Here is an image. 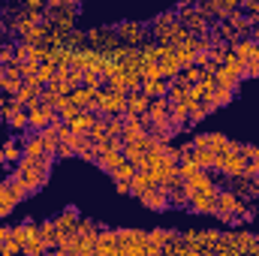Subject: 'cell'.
I'll list each match as a JSON object with an SVG mask.
<instances>
[{
	"label": "cell",
	"instance_id": "e575fe53",
	"mask_svg": "<svg viewBox=\"0 0 259 256\" xmlns=\"http://www.w3.org/2000/svg\"><path fill=\"white\" fill-rule=\"evenodd\" d=\"M81 84H88V88H103V84H106V75H103L100 69H84V72H81Z\"/></svg>",
	"mask_w": 259,
	"mask_h": 256
},
{
	"label": "cell",
	"instance_id": "d4e9b609",
	"mask_svg": "<svg viewBox=\"0 0 259 256\" xmlns=\"http://www.w3.org/2000/svg\"><path fill=\"white\" fill-rule=\"evenodd\" d=\"M220 66H223L226 72H232L235 78H244V75H247V64H244V61H241L235 52H229V55L223 58V64H220Z\"/></svg>",
	"mask_w": 259,
	"mask_h": 256
},
{
	"label": "cell",
	"instance_id": "5bb4252c",
	"mask_svg": "<svg viewBox=\"0 0 259 256\" xmlns=\"http://www.w3.org/2000/svg\"><path fill=\"white\" fill-rule=\"evenodd\" d=\"M55 223H58V235L64 241L66 235H75V229H78V211L75 208H66L64 214L55 217Z\"/></svg>",
	"mask_w": 259,
	"mask_h": 256
},
{
	"label": "cell",
	"instance_id": "11a10c76",
	"mask_svg": "<svg viewBox=\"0 0 259 256\" xmlns=\"http://www.w3.org/2000/svg\"><path fill=\"white\" fill-rule=\"evenodd\" d=\"M0 121H6V112H0Z\"/></svg>",
	"mask_w": 259,
	"mask_h": 256
},
{
	"label": "cell",
	"instance_id": "e0dca14e",
	"mask_svg": "<svg viewBox=\"0 0 259 256\" xmlns=\"http://www.w3.org/2000/svg\"><path fill=\"white\" fill-rule=\"evenodd\" d=\"M124 160H127V157H124V151H103V154L97 157V166H100L103 172H109V175H112Z\"/></svg>",
	"mask_w": 259,
	"mask_h": 256
},
{
	"label": "cell",
	"instance_id": "4316f807",
	"mask_svg": "<svg viewBox=\"0 0 259 256\" xmlns=\"http://www.w3.org/2000/svg\"><path fill=\"white\" fill-rule=\"evenodd\" d=\"M21 148H24V157H42V154H49L46 151V142H42V136L36 130H33V136H27V142Z\"/></svg>",
	"mask_w": 259,
	"mask_h": 256
},
{
	"label": "cell",
	"instance_id": "1f68e13d",
	"mask_svg": "<svg viewBox=\"0 0 259 256\" xmlns=\"http://www.w3.org/2000/svg\"><path fill=\"white\" fill-rule=\"evenodd\" d=\"M0 148H3V154H6V160H9V163H18V160L24 157V148H21L15 139H6Z\"/></svg>",
	"mask_w": 259,
	"mask_h": 256
},
{
	"label": "cell",
	"instance_id": "681fc988",
	"mask_svg": "<svg viewBox=\"0 0 259 256\" xmlns=\"http://www.w3.org/2000/svg\"><path fill=\"white\" fill-rule=\"evenodd\" d=\"M12 238V226H0V241H9Z\"/></svg>",
	"mask_w": 259,
	"mask_h": 256
},
{
	"label": "cell",
	"instance_id": "91938a15",
	"mask_svg": "<svg viewBox=\"0 0 259 256\" xmlns=\"http://www.w3.org/2000/svg\"><path fill=\"white\" fill-rule=\"evenodd\" d=\"M256 46H259V39H256Z\"/></svg>",
	"mask_w": 259,
	"mask_h": 256
},
{
	"label": "cell",
	"instance_id": "4fadbf2b",
	"mask_svg": "<svg viewBox=\"0 0 259 256\" xmlns=\"http://www.w3.org/2000/svg\"><path fill=\"white\" fill-rule=\"evenodd\" d=\"M94 247H97L94 256H118V235H115V229H100L97 238H94Z\"/></svg>",
	"mask_w": 259,
	"mask_h": 256
},
{
	"label": "cell",
	"instance_id": "816d5d0a",
	"mask_svg": "<svg viewBox=\"0 0 259 256\" xmlns=\"http://www.w3.org/2000/svg\"><path fill=\"white\" fill-rule=\"evenodd\" d=\"M196 0H178V9H184V6H193Z\"/></svg>",
	"mask_w": 259,
	"mask_h": 256
},
{
	"label": "cell",
	"instance_id": "ba28073f",
	"mask_svg": "<svg viewBox=\"0 0 259 256\" xmlns=\"http://www.w3.org/2000/svg\"><path fill=\"white\" fill-rule=\"evenodd\" d=\"M217 193L220 190H193L187 208L196 211V214H214L217 211Z\"/></svg>",
	"mask_w": 259,
	"mask_h": 256
},
{
	"label": "cell",
	"instance_id": "f6af8a7d",
	"mask_svg": "<svg viewBox=\"0 0 259 256\" xmlns=\"http://www.w3.org/2000/svg\"><path fill=\"white\" fill-rule=\"evenodd\" d=\"M253 217H256V208H250V205H244V208H241V214H238V220H241V223H250Z\"/></svg>",
	"mask_w": 259,
	"mask_h": 256
},
{
	"label": "cell",
	"instance_id": "7bdbcfd3",
	"mask_svg": "<svg viewBox=\"0 0 259 256\" xmlns=\"http://www.w3.org/2000/svg\"><path fill=\"white\" fill-rule=\"evenodd\" d=\"M175 61L181 64V69H184V66L196 64V52H190L187 46H178V49H175Z\"/></svg>",
	"mask_w": 259,
	"mask_h": 256
},
{
	"label": "cell",
	"instance_id": "4dcf8cb0",
	"mask_svg": "<svg viewBox=\"0 0 259 256\" xmlns=\"http://www.w3.org/2000/svg\"><path fill=\"white\" fill-rule=\"evenodd\" d=\"M36 133L42 136V142H46V151H49V154H58V145H61V139H58V130L49 124V127L36 130Z\"/></svg>",
	"mask_w": 259,
	"mask_h": 256
},
{
	"label": "cell",
	"instance_id": "db71d44e",
	"mask_svg": "<svg viewBox=\"0 0 259 256\" xmlns=\"http://www.w3.org/2000/svg\"><path fill=\"white\" fill-rule=\"evenodd\" d=\"M3 69H6V64H3V61H0V75H3Z\"/></svg>",
	"mask_w": 259,
	"mask_h": 256
},
{
	"label": "cell",
	"instance_id": "d6986e66",
	"mask_svg": "<svg viewBox=\"0 0 259 256\" xmlns=\"http://www.w3.org/2000/svg\"><path fill=\"white\" fill-rule=\"evenodd\" d=\"M94 121H97V115H94V112H88V109H81V112H78L72 121H66V124H69V130H72V133L88 136V130H91V124H94Z\"/></svg>",
	"mask_w": 259,
	"mask_h": 256
},
{
	"label": "cell",
	"instance_id": "5b68a950",
	"mask_svg": "<svg viewBox=\"0 0 259 256\" xmlns=\"http://www.w3.org/2000/svg\"><path fill=\"white\" fill-rule=\"evenodd\" d=\"M178 21L190 30V33H205L208 27H211V18L205 15V9L193 3V6H184V9H178Z\"/></svg>",
	"mask_w": 259,
	"mask_h": 256
},
{
	"label": "cell",
	"instance_id": "52a82bcc",
	"mask_svg": "<svg viewBox=\"0 0 259 256\" xmlns=\"http://www.w3.org/2000/svg\"><path fill=\"white\" fill-rule=\"evenodd\" d=\"M84 36H88V46L100 49V52H112L115 46H121L115 27H91V30H84Z\"/></svg>",
	"mask_w": 259,
	"mask_h": 256
},
{
	"label": "cell",
	"instance_id": "8992f818",
	"mask_svg": "<svg viewBox=\"0 0 259 256\" xmlns=\"http://www.w3.org/2000/svg\"><path fill=\"white\" fill-rule=\"evenodd\" d=\"M136 199H139L145 208H151V211H166V208H172V202H169V190L160 187V184L145 187L142 193H136Z\"/></svg>",
	"mask_w": 259,
	"mask_h": 256
},
{
	"label": "cell",
	"instance_id": "f546056e",
	"mask_svg": "<svg viewBox=\"0 0 259 256\" xmlns=\"http://www.w3.org/2000/svg\"><path fill=\"white\" fill-rule=\"evenodd\" d=\"M46 250H49V244L39 238V232H36V235H30V238L21 244V253H30V256H39V253H46Z\"/></svg>",
	"mask_w": 259,
	"mask_h": 256
},
{
	"label": "cell",
	"instance_id": "f1b7e54d",
	"mask_svg": "<svg viewBox=\"0 0 259 256\" xmlns=\"http://www.w3.org/2000/svg\"><path fill=\"white\" fill-rule=\"evenodd\" d=\"M232 97H235V91H229V88H220V84H214V88H211V94H208V100H211V106H214V109L226 106Z\"/></svg>",
	"mask_w": 259,
	"mask_h": 256
},
{
	"label": "cell",
	"instance_id": "7402d4cb",
	"mask_svg": "<svg viewBox=\"0 0 259 256\" xmlns=\"http://www.w3.org/2000/svg\"><path fill=\"white\" fill-rule=\"evenodd\" d=\"M208 148L220 157V154H226V151L238 148V142H232V139H226V136H220V133H208Z\"/></svg>",
	"mask_w": 259,
	"mask_h": 256
},
{
	"label": "cell",
	"instance_id": "bcb514c9",
	"mask_svg": "<svg viewBox=\"0 0 259 256\" xmlns=\"http://www.w3.org/2000/svg\"><path fill=\"white\" fill-rule=\"evenodd\" d=\"M115 184H118V193H121V196H130V193H133L130 181H115Z\"/></svg>",
	"mask_w": 259,
	"mask_h": 256
},
{
	"label": "cell",
	"instance_id": "f5cc1de1",
	"mask_svg": "<svg viewBox=\"0 0 259 256\" xmlns=\"http://www.w3.org/2000/svg\"><path fill=\"white\" fill-rule=\"evenodd\" d=\"M64 3H69V0H49V6H64Z\"/></svg>",
	"mask_w": 259,
	"mask_h": 256
},
{
	"label": "cell",
	"instance_id": "8fae6325",
	"mask_svg": "<svg viewBox=\"0 0 259 256\" xmlns=\"http://www.w3.org/2000/svg\"><path fill=\"white\" fill-rule=\"evenodd\" d=\"M127 112V91L103 88V115H124Z\"/></svg>",
	"mask_w": 259,
	"mask_h": 256
},
{
	"label": "cell",
	"instance_id": "277c9868",
	"mask_svg": "<svg viewBox=\"0 0 259 256\" xmlns=\"http://www.w3.org/2000/svg\"><path fill=\"white\" fill-rule=\"evenodd\" d=\"M115 33H118V39L124 46H133V49H139L145 39H151L148 36V24H142V21H118Z\"/></svg>",
	"mask_w": 259,
	"mask_h": 256
},
{
	"label": "cell",
	"instance_id": "ab89813d",
	"mask_svg": "<svg viewBox=\"0 0 259 256\" xmlns=\"http://www.w3.org/2000/svg\"><path fill=\"white\" fill-rule=\"evenodd\" d=\"M181 75L187 78V84H199V81H202V75H205V69H202L199 64H190V66H184V69H181Z\"/></svg>",
	"mask_w": 259,
	"mask_h": 256
},
{
	"label": "cell",
	"instance_id": "680465c9",
	"mask_svg": "<svg viewBox=\"0 0 259 256\" xmlns=\"http://www.w3.org/2000/svg\"><path fill=\"white\" fill-rule=\"evenodd\" d=\"M256 250H259V235H256Z\"/></svg>",
	"mask_w": 259,
	"mask_h": 256
},
{
	"label": "cell",
	"instance_id": "60d3db41",
	"mask_svg": "<svg viewBox=\"0 0 259 256\" xmlns=\"http://www.w3.org/2000/svg\"><path fill=\"white\" fill-rule=\"evenodd\" d=\"M78 235H84V238H97V232H100V226L94 223V220H84V217H78V229H75Z\"/></svg>",
	"mask_w": 259,
	"mask_h": 256
},
{
	"label": "cell",
	"instance_id": "c3c4849f",
	"mask_svg": "<svg viewBox=\"0 0 259 256\" xmlns=\"http://www.w3.org/2000/svg\"><path fill=\"white\" fill-rule=\"evenodd\" d=\"M247 75L259 78V61H250V64H247Z\"/></svg>",
	"mask_w": 259,
	"mask_h": 256
},
{
	"label": "cell",
	"instance_id": "9f6ffc18",
	"mask_svg": "<svg viewBox=\"0 0 259 256\" xmlns=\"http://www.w3.org/2000/svg\"><path fill=\"white\" fill-rule=\"evenodd\" d=\"M69 3H75V6H78V3H81V0H69Z\"/></svg>",
	"mask_w": 259,
	"mask_h": 256
},
{
	"label": "cell",
	"instance_id": "ffe728a7",
	"mask_svg": "<svg viewBox=\"0 0 259 256\" xmlns=\"http://www.w3.org/2000/svg\"><path fill=\"white\" fill-rule=\"evenodd\" d=\"M142 94L145 97H166L169 94V78H148V81H142Z\"/></svg>",
	"mask_w": 259,
	"mask_h": 256
},
{
	"label": "cell",
	"instance_id": "f907efd6",
	"mask_svg": "<svg viewBox=\"0 0 259 256\" xmlns=\"http://www.w3.org/2000/svg\"><path fill=\"white\" fill-rule=\"evenodd\" d=\"M6 33H9V27H6V21H3V15H0V39H6Z\"/></svg>",
	"mask_w": 259,
	"mask_h": 256
},
{
	"label": "cell",
	"instance_id": "6da1fadb",
	"mask_svg": "<svg viewBox=\"0 0 259 256\" xmlns=\"http://www.w3.org/2000/svg\"><path fill=\"white\" fill-rule=\"evenodd\" d=\"M52 163H55V154H42V157H21L15 163V178L24 181V187L30 193L42 190L49 184V175H52Z\"/></svg>",
	"mask_w": 259,
	"mask_h": 256
},
{
	"label": "cell",
	"instance_id": "836d02e7",
	"mask_svg": "<svg viewBox=\"0 0 259 256\" xmlns=\"http://www.w3.org/2000/svg\"><path fill=\"white\" fill-rule=\"evenodd\" d=\"M30 235H36V223L27 220V223H21V226H12V238H15L18 244H24Z\"/></svg>",
	"mask_w": 259,
	"mask_h": 256
},
{
	"label": "cell",
	"instance_id": "603a6c76",
	"mask_svg": "<svg viewBox=\"0 0 259 256\" xmlns=\"http://www.w3.org/2000/svg\"><path fill=\"white\" fill-rule=\"evenodd\" d=\"M148 103H151V97H145L142 91L127 94V112L130 115H145V112H148Z\"/></svg>",
	"mask_w": 259,
	"mask_h": 256
},
{
	"label": "cell",
	"instance_id": "b9f144b4",
	"mask_svg": "<svg viewBox=\"0 0 259 256\" xmlns=\"http://www.w3.org/2000/svg\"><path fill=\"white\" fill-rule=\"evenodd\" d=\"M106 130H109V136H121L124 133V115H106Z\"/></svg>",
	"mask_w": 259,
	"mask_h": 256
},
{
	"label": "cell",
	"instance_id": "cb8c5ba5",
	"mask_svg": "<svg viewBox=\"0 0 259 256\" xmlns=\"http://www.w3.org/2000/svg\"><path fill=\"white\" fill-rule=\"evenodd\" d=\"M0 184L6 187V193H9V196H12V199L18 202V205H21V202H24V199L30 196V190L24 187V181H18L15 175H12V178H6V181H0Z\"/></svg>",
	"mask_w": 259,
	"mask_h": 256
},
{
	"label": "cell",
	"instance_id": "3957f363",
	"mask_svg": "<svg viewBox=\"0 0 259 256\" xmlns=\"http://www.w3.org/2000/svg\"><path fill=\"white\" fill-rule=\"evenodd\" d=\"M244 169H247V157H244V145L241 142H238V148L220 154L217 163H214V172H220V175H241Z\"/></svg>",
	"mask_w": 259,
	"mask_h": 256
},
{
	"label": "cell",
	"instance_id": "2e32d148",
	"mask_svg": "<svg viewBox=\"0 0 259 256\" xmlns=\"http://www.w3.org/2000/svg\"><path fill=\"white\" fill-rule=\"evenodd\" d=\"M226 235H229L235 253H259L256 250V235H250V232H226Z\"/></svg>",
	"mask_w": 259,
	"mask_h": 256
},
{
	"label": "cell",
	"instance_id": "83f0119b",
	"mask_svg": "<svg viewBox=\"0 0 259 256\" xmlns=\"http://www.w3.org/2000/svg\"><path fill=\"white\" fill-rule=\"evenodd\" d=\"M169 202H172L175 208H187V202H190V190L184 187V181H178L175 187H169Z\"/></svg>",
	"mask_w": 259,
	"mask_h": 256
},
{
	"label": "cell",
	"instance_id": "9c48e42d",
	"mask_svg": "<svg viewBox=\"0 0 259 256\" xmlns=\"http://www.w3.org/2000/svg\"><path fill=\"white\" fill-rule=\"evenodd\" d=\"M27 121H30V133L33 130H42V127H49L52 121H58V112H55V106H27Z\"/></svg>",
	"mask_w": 259,
	"mask_h": 256
},
{
	"label": "cell",
	"instance_id": "d6a6232c",
	"mask_svg": "<svg viewBox=\"0 0 259 256\" xmlns=\"http://www.w3.org/2000/svg\"><path fill=\"white\" fill-rule=\"evenodd\" d=\"M214 78H217V84H220V88H229V91H238V84H241V78H235V75H232V72H226L223 66L214 72Z\"/></svg>",
	"mask_w": 259,
	"mask_h": 256
},
{
	"label": "cell",
	"instance_id": "7dc6e473",
	"mask_svg": "<svg viewBox=\"0 0 259 256\" xmlns=\"http://www.w3.org/2000/svg\"><path fill=\"white\" fill-rule=\"evenodd\" d=\"M193 145H196V148H208V133L196 136V139H193Z\"/></svg>",
	"mask_w": 259,
	"mask_h": 256
},
{
	"label": "cell",
	"instance_id": "9a60e30c",
	"mask_svg": "<svg viewBox=\"0 0 259 256\" xmlns=\"http://www.w3.org/2000/svg\"><path fill=\"white\" fill-rule=\"evenodd\" d=\"M232 52L244 61V64H250V61H259V46L253 36H241L238 42H232Z\"/></svg>",
	"mask_w": 259,
	"mask_h": 256
},
{
	"label": "cell",
	"instance_id": "7c38bea8",
	"mask_svg": "<svg viewBox=\"0 0 259 256\" xmlns=\"http://www.w3.org/2000/svg\"><path fill=\"white\" fill-rule=\"evenodd\" d=\"M6 124L12 130H27L30 127V121H27V106H21L15 97H9V106H6Z\"/></svg>",
	"mask_w": 259,
	"mask_h": 256
},
{
	"label": "cell",
	"instance_id": "6f0895ef",
	"mask_svg": "<svg viewBox=\"0 0 259 256\" xmlns=\"http://www.w3.org/2000/svg\"><path fill=\"white\" fill-rule=\"evenodd\" d=\"M196 3H199V6H202V3H208V0H196Z\"/></svg>",
	"mask_w": 259,
	"mask_h": 256
},
{
	"label": "cell",
	"instance_id": "8d00e7d4",
	"mask_svg": "<svg viewBox=\"0 0 259 256\" xmlns=\"http://www.w3.org/2000/svg\"><path fill=\"white\" fill-rule=\"evenodd\" d=\"M133 175H136V166H133V160H124L115 172H112V178L115 181H133Z\"/></svg>",
	"mask_w": 259,
	"mask_h": 256
},
{
	"label": "cell",
	"instance_id": "ee69618b",
	"mask_svg": "<svg viewBox=\"0 0 259 256\" xmlns=\"http://www.w3.org/2000/svg\"><path fill=\"white\" fill-rule=\"evenodd\" d=\"M66 46L75 49V52H81V49H88V36H84L81 30H72V33L66 36Z\"/></svg>",
	"mask_w": 259,
	"mask_h": 256
},
{
	"label": "cell",
	"instance_id": "30bf717a",
	"mask_svg": "<svg viewBox=\"0 0 259 256\" xmlns=\"http://www.w3.org/2000/svg\"><path fill=\"white\" fill-rule=\"evenodd\" d=\"M178 24H181V21H178V9H175V12H163V15H157V18L148 24V33H151L154 39H163V36H169Z\"/></svg>",
	"mask_w": 259,
	"mask_h": 256
},
{
	"label": "cell",
	"instance_id": "74e56055",
	"mask_svg": "<svg viewBox=\"0 0 259 256\" xmlns=\"http://www.w3.org/2000/svg\"><path fill=\"white\" fill-rule=\"evenodd\" d=\"M139 72H142V81H148V78H163V75H160V64H157V61H142Z\"/></svg>",
	"mask_w": 259,
	"mask_h": 256
},
{
	"label": "cell",
	"instance_id": "44dd1931",
	"mask_svg": "<svg viewBox=\"0 0 259 256\" xmlns=\"http://www.w3.org/2000/svg\"><path fill=\"white\" fill-rule=\"evenodd\" d=\"M36 232H39V238L49 244V250L61 241V235H58V223H55V220H42V223H36Z\"/></svg>",
	"mask_w": 259,
	"mask_h": 256
},
{
	"label": "cell",
	"instance_id": "f35d334b",
	"mask_svg": "<svg viewBox=\"0 0 259 256\" xmlns=\"http://www.w3.org/2000/svg\"><path fill=\"white\" fill-rule=\"evenodd\" d=\"M36 75L42 78V84H49V81L58 75V64H55V61H42V64H39V69H36Z\"/></svg>",
	"mask_w": 259,
	"mask_h": 256
},
{
	"label": "cell",
	"instance_id": "d590c367",
	"mask_svg": "<svg viewBox=\"0 0 259 256\" xmlns=\"http://www.w3.org/2000/svg\"><path fill=\"white\" fill-rule=\"evenodd\" d=\"M15 205H18V202H15V199L6 193V187L0 184V220H3V217H9V214L15 211Z\"/></svg>",
	"mask_w": 259,
	"mask_h": 256
},
{
	"label": "cell",
	"instance_id": "ac0fdd59",
	"mask_svg": "<svg viewBox=\"0 0 259 256\" xmlns=\"http://www.w3.org/2000/svg\"><path fill=\"white\" fill-rule=\"evenodd\" d=\"M55 112H58V118H61V121H72L81 109L72 103V97H69V94H61V97H58V103H55Z\"/></svg>",
	"mask_w": 259,
	"mask_h": 256
},
{
	"label": "cell",
	"instance_id": "7a4b0ae2",
	"mask_svg": "<svg viewBox=\"0 0 259 256\" xmlns=\"http://www.w3.org/2000/svg\"><path fill=\"white\" fill-rule=\"evenodd\" d=\"M247 202L238 196V193L226 190V187H220L217 193V211H214V217L217 220H223L226 226H238L241 220H238V214H241V208H244Z\"/></svg>",
	"mask_w": 259,
	"mask_h": 256
},
{
	"label": "cell",
	"instance_id": "484cf974",
	"mask_svg": "<svg viewBox=\"0 0 259 256\" xmlns=\"http://www.w3.org/2000/svg\"><path fill=\"white\" fill-rule=\"evenodd\" d=\"M193 160L196 166H202V169H208V172H214V163H217V154L211 151V148H193Z\"/></svg>",
	"mask_w": 259,
	"mask_h": 256
}]
</instances>
